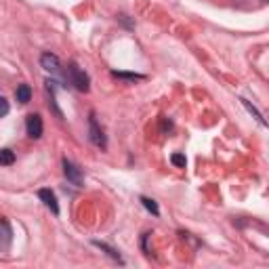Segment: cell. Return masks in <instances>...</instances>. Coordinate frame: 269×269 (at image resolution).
<instances>
[{"instance_id": "6da1fadb", "label": "cell", "mask_w": 269, "mask_h": 269, "mask_svg": "<svg viewBox=\"0 0 269 269\" xmlns=\"http://www.w3.org/2000/svg\"><path fill=\"white\" fill-rule=\"evenodd\" d=\"M67 78H70V84H74V89H76V91L86 93V91L91 89L89 76H86V72H82L76 63H70V65H67Z\"/></svg>"}, {"instance_id": "7a4b0ae2", "label": "cell", "mask_w": 269, "mask_h": 269, "mask_svg": "<svg viewBox=\"0 0 269 269\" xmlns=\"http://www.w3.org/2000/svg\"><path fill=\"white\" fill-rule=\"evenodd\" d=\"M89 139H91L93 145H97L99 149L108 147V139H105V133H103V129H99L97 118H95L93 112H91V116H89Z\"/></svg>"}, {"instance_id": "3957f363", "label": "cell", "mask_w": 269, "mask_h": 269, "mask_svg": "<svg viewBox=\"0 0 269 269\" xmlns=\"http://www.w3.org/2000/svg\"><path fill=\"white\" fill-rule=\"evenodd\" d=\"M63 175H65V179L70 181L72 185H76V187H80V185H82V181H84L82 170L76 166L74 162L67 160V158H63Z\"/></svg>"}, {"instance_id": "277c9868", "label": "cell", "mask_w": 269, "mask_h": 269, "mask_svg": "<svg viewBox=\"0 0 269 269\" xmlns=\"http://www.w3.org/2000/svg\"><path fill=\"white\" fill-rule=\"evenodd\" d=\"M25 131H27V137L32 139H40L42 137V118L38 116V114H30V116L25 118Z\"/></svg>"}, {"instance_id": "5b68a950", "label": "cell", "mask_w": 269, "mask_h": 269, "mask_svg": "<svg viewBox=\"0 0 269 269\" xmlns=\"http://www.w3.org/2000/svg\"><path fill=\"white\" fill-rule=\"evenodd\" d=\"M38 198L42 200V204L49 208L53 215H59V204H57V196L53 194L51 189H40V191H38Z\"/></svg>"}, {"instance_id": "8992f818", "label": "cell", "mask_w": 269, "mask_h": 269, "mask_svg": "<svg viewBox=\"0 0 269 269\" xmlns=\"http://www.w3.org/2000/svg\"><path fill=\"white\" fill-rule=\"evenodd\" d=\"M40 65L44 67L46 72H51V74H59V72H61L59 57L53 55V53H44V55L40 57Z\"/></svg>"}, {"instance_id": "52a82bcc", "label": "cell", "mask_w": 269, "mask_h": 269, "mask_svg": "<svg viewBox=\"0 0 269 269\" xmlns=\"http://www.w3.org/2000/svg\"><path fill=\"white\" fill-rule=\"evenodd\" d=\"M15 97H17L19 103H23V105H25L27 101L32 99V89H30L27 84H19V86H17V91H15Z\"/></svg>"}, {"instance_id": "ba28073f", "label": "cell", "mask_w": 269, "mask_h": 269, "mask_svg": "<svg viewBox=\"0 0 269 269\" xmlns=\"http://www.w3.org/2000/svg\"><path fill=\"white\" fill-rule=\"evenodd\" d=\"M95 246H97V248H101V251H105V253H108L112 259H114V261H118V263H122V257L118 255V251H116V248H112V246H108V244H105V242H99V240H95V242H93Z\"/></svg>"}, {"instance_id": "9c48e42d", "label": "cell", "mask_w": 269, "mask_h": 269, "mask_svg": "<svg viewBox=\"0 0 269 269\" xmlns=\"http://www.w3.org/2000/svg\"><path fill=\"white\" fill-rule=\"evenodd\" d=\"M114 78H120V80H129V82H137V80H143L145 76L141 74H129V72H112Z\"/></svg>"}, {"instance_id": "30bf717a", "label": "cell", "mask_w": 269, "mask_h": 269, "mask_svg": "<svg viewBox=\"0 0 269 269\" xmlns=\"http://www.w3.org/2000/svg\"><path fill=\"white\" fill-rule=\"evenodd\" d=\"M13 162H15V153L11 149H2V151H0V164H2V166H11Z\"/></svg>"}, {"instance_id": "8fae6325", "label": "cell", "mask_w": 269, "mask_h": 269, "mask_svg": "<svg viewBox=\"0 0 269 269\" xmlns=\"http://www.w3.org/2000/svg\"><path fill=\"white\" fill-rule=\"evenodd\" d=\"M8 244H11V225L6 219H2V246L6 248Z\"/></svg>"}, {"instance_id": "7c38bea8", "label": "cell", "mask_w": 269, "mask_h": 269, "mask_svg": "<svg viewBox=\"0 0 269 269\" xmlns=\"http://www.w3.org/2000/svg\"><path fill=\"white\" fill-rule=\"evenodd\" d=\"M141 204L145 206V208L149 210L151 215H156V217L160 215V208H158V204H156V202H153V200H149V198H145V196H143V198H141Z\"/></svg>"}, {"instance_id": "4fadbf2b", "label": "cell", "mask_w": 269, "mask_h": 269, "mask_svg": "<svg viewBox=\"0 0 269 269\" xmlns=\"http://www.w3.org/2000/svg\"><path fill=\"white\" fill-rule=\"evenodd\" d=\"M170 162H172L175 166H179V168H185L187 158L183 156V153H172V156H170Z\"/></svg>"}, {"instance_id": "5bb4252c", "label": "cell", "mask_w": 269, "mask_h": 269, "mask_svg": "<svg viewBox=\"0 0 269 269\" xmlns=\"http://www.w3.org/2000/svg\"><path fill=\"white\" fill-rule=\"evenodd\" d=\"M242 105H244V108H246L248 112H251V114H253V116H255V118H257V120H259V122H261V124H263V127H265V124H267V122H265V118H263V116H261V114H259V112H257V110L253 108V105H251V103H248L246 99H242Z\"/></svg>"}, {"instance_id": "9a60e30c", "label": "cell", "mask_w": 269, "mask_h": 269, "mask_svg": "<svg viewBox=\"0 0 269 269\" xmlns=\"http://www.w3.org/2000/svg\"><path fill=\"white\" fill-rule=\"evenodd\" d=\"M0 105H2V118H4L6 114H8V101L2 97V99H0Z\"/></svg>"}, {"instance_id": "2e32d148", "label": "cell", "mask_w": 269, "mask_h": 269, "mask_svg": "<svg viewBox=\"0 0 269 269\" xmlns=\"http://www.w3.org/2000/svg\"><path fill=\"white\" fill-rule=\"evenodd\" d=\"M265 2H269V0H265Z\"/></svg>"}]
</instances>
